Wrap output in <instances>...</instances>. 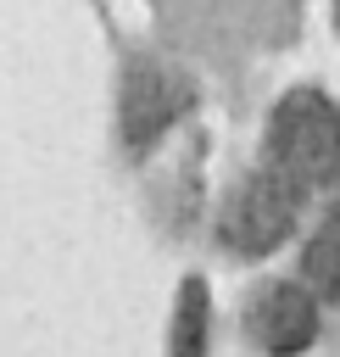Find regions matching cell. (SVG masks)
I'll use <instances>...</instances> for the list:
<instances>
[{
    "mask_svg": "<svg viewBox=\"0 0 340 357\" xmlns=\"http://www.w3.org/2000/svg\"><path fill=\"white\" fill-rule=\"evenodd\" d=\"M268 173L290 190H340V112L323 95H290L268 123Z\"/></svg>",
    "mask_w": 340,
    "mask_h": 357,
    "instance_id": "cell-1",
    "label": "cell"
},
{
    "mask_svg": "<svg viewBox=\"0 0 340 357\" xmlns=\"http://www.w3.org/2000/svg\"><path fill=\"white\" fill-rule=\"evenodd\" d=\"M206 351H212V296H206V279H184L178 307H173L167 357H206Z\"/></svg>",
    "mask_w": 340,
    "mask_h": 357,
    "instance_id": "cell-6",
    "label": "cell"
},
{
    "mask_svg": "<svg viewBox=\"0 0 340 357\" xmlns=\"http://www.w3.org/2000/svg\"><path fill=\"white\" fill-rule=\"evenodd\" d=\"M184 112V84L178 78H167V73H139L134 84H128V100H123V123H128V139L134 145H145V139H156L173 117Z\"/></svg>",
    "mask_w": 340,
    "mask_h": 357,
    "instance_id": "cell-4",
    "label": "cell"
},
{
    "mask_svg": "<svg viewBox=\"0 0 340 357\" xmlns=\"http://www.w3.org/2000/svg\"><path fill=\"white\" fill-rule=\"evenodd\" d=\"M301 206H307L301 190H290L279 173L256 167V173H245V178L229 190V201H223V212H217V240H223V251H234V257H268L273 245L290 240Z\"/></svg>",
    "mask_w": 340,
    "mask_h": 357,
    "instance_id": "cell-2",
    "label": "cell"
},
{
    "mask_svg": "<svg viewBox=\"0 0 340 357\" xmlns=\"http://www.w3.org/2000/svg\"><path fill=\"white\" fill-rule=\"evenodd\" d=\"M301 279L323 301H340V190L323 201V218L312 223V234L301 245Z\"/></svg>",
    "mask_w": 340,
    "mask_h": 357,
    "instance_id": "cell-5",
    "label": "cell"
},
{
    "mask_svg": "<svg viewBox=\"0 0 340 357\" xmlns=\"http://www.w3.org/2000/svg\"><path fill=\"white\" fill-rule=\"evenodd\" d=\"M240 329L262 357H301L323 335V296L301 273L295 279H262L240 307Z\"/></svg>",
    "mask_w": 340,
    "mask_h": 357,
    "instance_id": "cell-3",
    "label": "cell"
}]
</instances>
